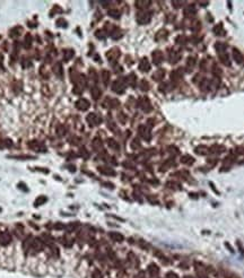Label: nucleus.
Wrapping results in <instances>:
<instances>
[{
	"mask_svg": "<svg viewBox=\"0 0 244 278\" xmlns=\"http://www.w3.org/2000/svg\"><path fill=\"white\" fill-rule=\"evenodd\" d=\"M149 4H150V1H141V0H139V1L136 2V6L138 7V8H146L147 6H149Z\"/></svg>",
	"mask_w": 244,
	"mask_h": 278,
	"instance_id": "26",
	"label": "nucleus"
},
{
	"mask_svg": "<svg viewBox=\"0 0 244 278\" xmlns=\"http://www.w3.org/2000/svg\"><path fill=\"white\" fill-rule=\"evenodd\" d=\"M122 36V34H121V31L120 30H118V28H116L114 30V32H112V38H120Z\"/></svg>",
	"mask_w": 244,
	"mask_h": 278,
	"instance_id": "31",
	"label": "nucleus"
},
{
	"mask_svg": "<svg viewBox=\"0 0 244 278\" xmlns=\"http://www.w3.org/2000/svg\"><path fill=\"white\" fill-rule=\"evenodd\" d=\"M164 76H165V71L163 69H158L157 71H155V74L153 75V79L160 82V80H162L164 78Z\"/></svg>",
	"mask_w": 244,
	"mask_h": 278,
	"instance_id": "17",
	"label": "nucleus"
},
{
	"mask_svg": "<svg viewBox=\"0 0 244 278\" xmlns=\"http://www.w3.org/2000/svg\"><path fill=\"white\" fill-rule=\"evenodd\" d=\"M166 36H167V31L166 30H162V31H160L158 33H157V35H156V40L166 38Z\"/></svg>",
	"mask_w": 244,
	"mask_h": 278,
	"instance_id": "27",
	"label": "nucleus"
},
{
	"mask_svg": "<svg viewBox=\"0 0 244 278\" xmlns=\"http://www.w3.org/2000/svg\"><path fill=\"white\" fill-rule=\"evenodd\" d=\"M139 69L141 71H148L150 69V63L147 60V58H142L140 63H139Z\"/></svg>",
	"mask_w": 244,
	"mask_h": 278,
	"instance_id": "11",
	"label": "nucleus"
},
{
	"mask_svg": "<svg viewBox=\"0 0 244 278\" xmlns=\"http://www.w3.org/2000/svg\"><path fill=\"white\" fill-rule=\"evenodd\" d=\"M45 201H46V198H45V197H42V196H41L40 198H38V199L35 200L34 205H35L36 207H39L41 203H43V202H45Z\"/></svg>",
	"mask_w": 244,
	"mask_h": 278,
	"instance_id": "30",
	"label": "nucleus"
},
{
	"mask_svg": "<svg viewBox=\"0 0 244 278\" xmlns=\"http://www.w3.org/2000/svg\"><path fill=\"white\" fill-rule=\"evenodd\" d=\"M4 147H6L5 146V140H0V148H4Z\"/></svg>",
	"mask_w": 244,
	"mask_h": 278,
	"instance_id": "42",
	"label": "nucleus"
},
{
	"mask_svg": "<svg viewBox=\"0 0 244 278\" xmlns=\"http://www.w3.org/2000/svg\"><path fill=\"white\" fill-rule=\"evenodd\" d=\"M214 33H215L216 35H220V36H224L225 34H226V31L224 30V27H223V24H222V23L214 27Z\"/></svg>",
	"mask_w": 244,
	"mask_h": 278,
	"instance_id": "15",
	"label": "nucleus"
},
{
	"mask_svg": "<svg viewBox=\"0 0 244 278\" xmlns=\"http://www.w3.org/2000/svg\"><path fill=\"white\" fill-rule=\"evenodd\" d=\"M126 84L127 83H126V80L123 78H120V79L116 80V82L113 83V85H112L113 92H116L118 94H122L124 92V89H126Z\"/></svg>",
	"mask_w": 244,
	"mask_h": 278,
	"instance_id": "1",
	"label": "nucleus"
},
{
	"mask_svg": "<svg viewBox=\"0 0 244 278\" xmlns=\"http://www.w3.org/2000/svg\"><path fill=\"white\" fill-rule=\"evenodd\" d=\"M196 64V59L193 57H189L188 58V62H186V68L188 69H192Z\"/></svg>",
	"mask_w": 244,
	"mask_h": 278,
	"instance_id": "24",
	"label": "nucleus"
},
{
	"mask_svg": "<svg viewBox=\"0 0 244 278\" xmlns=\"http://www.w3.org/2000/svg\"><path fill=\"white\" fill-rule=\"evenodd\" d=\"M199 87L201 88V90H204V92H206V90H209V88H212V87H210V80H209V79H206V78H204V79L200 82Z\"/></svg>",
	"mask_w": 244,
	"mask_h": 278,
	"instance_id": "12",
	"label": "nucleus"
},
{
	"mask_svg": "<svg viewBox=\"0 0 244 278\" xmlns=\"http://www.w3.org/2000/svg\"><path fill=\"white\" fill-rule=\"evenodd\" d=\"M139 133L144 139H146V140L150 139V131H149V128L147 126L139 127Z\"/></svg>",
	"mask_w": 244,
	"mask_h": 278,
	"instance_id": "8",
	"label": "nucleus"
},
{
	"mask_svg": "<svg viewBox=\"0 0 244 278\" xmlns=\"http://www.w3.org/2000/svg\"><path fill=\"white\" fill-rule=\"evenodd\" d=\"M215 48H216V50L218 51V53H224L226 48H227V45L223 43V42H217L216 45H215Z\"/></svg>",
	"mask_w": 244,
	"mask_h": 278,
	"instance_id": "20",
	"label": "nucleus"
},
{
	"mask_svg": "<svg viewBox=\"0 0 244 278\" xmlns=\"http://www.w3.org/2000/svg\"><path fill=\"white\" fill-rule=\"evenodd\" d=\"M74 57V51L72 50H66L64 53V61H68L70 58Z\"/></svg>",
	"mask_w": 244,
	"mask_h": 278,
	"instance_id": "25",
	"label": "nucleus"
},
{
	"mask_svg": "<svg viewBox=\"0 0 244 278\" xmlns=\"http://www.w3.org/2000/svg\"><path fill=\"white\" fill-rule=\"evenodd\" d=\"M20 32H22V27H15L14 30H12V31H10V36H12V38L18 36Z\"/></svg>",
	"mask_w": 244,
	"mask_h": 278,
	"instance_id": "28",
	"label": "nucleus"
},
{
	"mask_svg": "<svg viewBox=\"0 0 244 278\" xmlns=\"http://www.w3.org/2000/svg\"><path fill=\"white\" fill-rule=\"evenodd\" d=\"M96 38H105V35H103V31H97L96 32Z\"/></svg>",
	"mask_w": 244,
	"mask_h": 278,
	"instance_id": "38",
	"label": "nucleus"
},
{
	"mask_svg": "<svg viewBox=\"0 0 244 278\" xmlns=\"http://www.w3.org/2000/svg\"><path fill=\"white\" fill-rule=\"evenodd\" d=\"M197 14V9L194 8V7H186V9H184V15H186V17H192V16H194Z\"/></svg>",
	"mask_w": 244,
	"mask_h": 278,
	"instance_id": "18",
	"label": "nucleus"
},
{
	"mask_svg": "<svg viewBox=\"0 0 244 278\" xmlns=\"http://www.w3.org/2000/svg\"><path fill=\"white\" fill-rule=\"evenodd\" d=\"M123 115H124V114H123V113H120V115H119V118H120V120H121V122H126V118H123Z\"/></svg>",
	"mask_w": 244,
	"mask_h": 278,
	"instance_id": "41",
	"label": "nucleus"
},
{
	"mask_svg": "<svg viewBox=\"0 0 244 278\" xmlns=\"http://www.w3.org/2000/svg\"><path fill=\"white\" fill-rule=\"evenodd\" d=\"M113 239H116V240H122V236L121 235H118V234H112L111 235Z\"/></svg>",
	"mask_w": 244,
	"mask_h": 278,
	"instance_id": "39",
	"label": "nucleus"
},
{
	"mask_svg": "<svg viewBox=\"0 0 244 278\" xmlns=\"http://www.w3.org/2000/svg\"><path fill=\"white\" fill-rule=\"evenodd\" d=\"M90 94H92V96H93V98H94V100H97V98H100V97H101L102 92H101V89L97 88V87H93V88L90 89Z\"/></svg>",
	"mask_w": 244,
	"mask_h": 278,
	"instance_id": "19",
	"label": "nucleus"
},
{
	"mask_svg": "<svg viewBox=\"0 0 244 278\" xmlns=\"http://www.w3.org/2000/svg\"><path fill=\"white\" fill-rule=\"evenodd\" d=\"M120 57V50L118 48H112L110 51H108L106 53V58L109 59L110 61H116L118 58Z\"/></svg>",
	"mask_w": 244,
	"mask_h": 278,
	"instance_id": "5",
	"label": "nucleus"
},
{
	"mask_svg": "<svg viewBox=\"0 0 244 278\" xmlns=\"http://www.w3.org/2000/svg\"><path fill=\"white\" fill-rule=\"evenodd\" d=\"M163 53L161 51H154L153 52V61H154L155 64H161L162 61H163Z\"/></svg>",
	"mask_w": 244,
	"mask_h": 278,
	"instance_id": "10",
	"label": "nucleus"
},
{
	"mask_svg": "<svg viewBox=\"0 0 244 278\" xmlns=\"http://www.w3.org/2000/svg\"><path fill=\"white\" fill-rule=\"evenodd\" d=\"M140 87H141V90H148V88H149V84H148L146 80H141V83H140Z\"/></svg>",
	"mask_w": 244,
	"mask_h": 278,
	"instance_id": "33",
	"label": "nucleus"
},
{
	"mask_svg": "<svg viewBox=\"0 0 244 278\" xmlns=\"http://www.w3.org/2000/svg\"><path fill=\"white\" fill-rule=\"evenodd\" d=\"M233 58H234V60L236 61V62L238 63V64H241V63L243 62L244 58H243V54L241 53V51L238 50V49H233Z\"/></svg>",
	"mask_w": 244,
	"mask_h": 278,
	"instance_id": "9",
	"label": "nucleus"
},
{
	"mask_svg": "<svg viewBox=\"0 0 244 278\" xmlns=\"http://www.w3.org/2000/svg\"><path fill=\"white\" fill-rule=\"evenodd\" d=\"M87 122L90 123V126H97V125H100L102 122V118L95 113H90L87 117Z\"/></svg>",
	"mask_w": 244,
	"mask_h": 278,
	"instance_id": "3",
	"label": "nucleus"
},
{
	"mask_svg": "<svg viewBox=\"0 0 244 278\" xmlns=\"http://www.w3.org/2000/svg\"><path fill=\"white\" fill-rule=\"evenodd\" d=\"M176 43H179V44H184L186 43V38L184 36H179V38H176Z\"/></svg>",
	"mask_w": 244,
	"mask_h": 278,
	"instance_id": "35",
	"label": "nucleus"
},
{
	"mask_svg": "<svg viewBox=\"0 0 244 278\" xmlns=\"http://www.w3.org/2000/svg\"><path fill=\"white\" fill-rule=\"evenodd\" d=\"M182 77H183V71H182V69L174 70L173 72L171 74L172 80H180V79H182Z\"/></svg>",
	"mask_w": 244,
	"mask_h": 278,
	"instance_id": "13",
	"label": "nucleus"
},
{
	"mask_svg": "<svg viewBox=\"0 0 244 278\" xmlns=\"http://www.w3.org/2000/svg\"><path fill=\"white\" fill-rule=\"evenodd\" d=\"M24 42L26 43V45H25L26 48H30V46H31V43H32V36H31L30 34H27L25 36V41H24Z\"/></svg>",
	"mask_w": 244,
	"mask_h": 278,
	"instance_id": "32",
	"label": "nucleus"
},
{
	"mask_svg": "<svg viewBox=\"0 0 244 278\" xmlns=\"http://www.w3.org/2000/svg\"><path fill=\"white\" fill-rule=\"evenodd\" d=\"M219 59H220V61L224 63L225 66H227V67L231 66V60H230V57H228V54H227L226 52L219 53Z\"/></svg>",
	"mask_w": 244,
	"mask_h": 278,
	"instance_id": "14",
	"label": "nucleus"
},
{
	"mask_svg": "<svg viewBox=\"0 0 244 278\" xmlns=\"http://www.w3.org/2000/svg\"><path fill=\"white\" fill-rule=\"evenodd\" d=\"M108 14H109V16H111V17H113V18H120V12L118 10V9H110L109 12H108Z\"/></svg>",
	"mask_w": 244,
	"mask_h": 278,
	"instance_id": "23",
	"label": "nucleus"
},
{
	"mask_svg": "<svg viewBox=\"0 0 244 278\" xmlns=\"http://www.w3.org/2000/svg\"><path fill=\"white\" fill-rule=\"evenodd\" d=\"M76 108L80 111H86L87 109L90 108V102L87 101L86 98H80L76 102Z\"/></svg>",
	"mask_w": 244,
	"mask_h": 278,
	"instance_id": "7",
	"label": "nucleus"
},
{
	"mask_svg": "<svg viewBox=\"0 0 244 278\" xmlns=\"http://www.w3.org/2000/svg\"><path fill=\"white\" fill-rule=\"evenodd\" d=\"M139 106L145 112H149L152 110V104H150V102H149L147 97H141L139 100Z\"/></svg>",
	"mask_w": 244,
	"mask_h": 278,
	"instance_id": "4",
	"label": "nucleus"
},
{
	"mask_svg": "<svg viewBox=\"0 0 244 278\" xmlns=\"http://www.w3.org/2000/svg\"><path fill=\"white\" fill-rule=\"evenodd\" d=\"M102 79H103V83H104V85H108V84H109V80H110V72L108 71V70H103V71H102Z\"/></svg>",
	"mask_w": 244,
	"mask_h": 278,
	"instance_id": "22",
	"label": "nucleus"
},
{
	"mask_svg": "<svg viewBox=\"0 0 244 278\" xmlns=\"http://www.w3.org/2000/svg\"><path fill=\"white\" fill-rule=\"evenodd\" d=\"M152 19V14L148 13V12H140V13L137 14V22L139 24H148Z\"/></svg>",
	"mask_w": 244,
	"mask_h": 278,
	"instance_id": "2",
	"label": "nucleus"
},
{
	"mask_svg": "<svg viewBox=\"0 0 244 278\" xmlns=\"http://www.w3.org/2000/svg\"><path fill=\"white\" fill-rule=\"evenodd\" d=\"M180 58H181V54L179 52H176V51H171V52H170V61L172 63L178 62V61L180 60Z\"/></svg>",
	"mask_w": 244,
	"mask_h": 278,
	"instance_id": "16",
	"label": "nucleus"
},
{
	"mask_svg": "<svg viewBox=\"0 0 244 278\" xmlns=\"http://www.w3.org/2000/svg\"><path fill=\"white\" fill-rule=\"evenodd\" d=\"M58 76H62V67H61V64L60 63H57L56 66H54V70H53Z\"/></svg>",
	"mask_w": 244,
	"mask_h": 278,
	"instance_id": "29",
	"label": "nucleus"
},
{
	"mask_svg": "<svg viewBox=\"0 0 244 278\" xmlns=\"http://www.w3.org/2000/svg\"><path fill=\"white\" fill-rule=\"evenodd\" d=\"M109 146H111L112 148H118V147H119L118 144H116V141L113 140V139H109Z\"/></svg>",
	"mask_w": 244,
	"mask_h": 278,
	"instance_id": "34",
	"label": "nucleus"
},
{
	"mask_svg": "<svg viewBox=\"0 0 244 278\" xmlns=\"http://www.w3.org/2000/svg\"><path fill=\"white\" fill-rule=\"evenodd\" d=\"M126 83H127L128 85H130V86H135V85H136V76H135V74H130V75L127 77Z\"/></svg>",
	"mask_w": 244,
	"mask_h": 278,
	"instance_id": "21",
	"label": "nucleus"
},
{
	"mask_svg": "<svg viewBox=\"0 0 244 278\" xmlns=\"http://www.w3.org/2000/svg\"><path fill=\"white\" fill-rule=\"evenodd\" d=\"M214 74L216 75V76H220V74H222V71H220V69L219 68H217V66H214Z\"/></svg>",
	"mask_w": 244,
	"mask_h": 278,
	"instance_id": "37",
	"label": "nucleus"
},
{
	"mask_svg": "<svg viewBox=\"0 0 244 278\" xmlns=\"http://www.w3.org/2000/svg\"><path fill=\"white\" fill-rule=\"evenodd\" d=\"M183 4H184L183 1H173L172 2V5L175 6V8H181V7L183 6Z\"/></svg>",
	"mask_w": 244,
	"mask_h": 278,
	"instance_id": "36",
	"label": "nucleus"
},
{
	"mask_svg": "<svg viewBox=\"0 0 244 278\" xmlns=\"http://www.w3.org/2000/svg\"><path fill=\"white\" fill-rule=\"evenodd\" d=\"M12 242V235L8 232L0 233V245H8Z\"/></svg>",
	"mask_w": 244,
	"mask_h": 278,
	"instance_id": "6",
	"label": "nucleus"
},
{
	"mask_svg": "<svg viewBox=\"0 0 244 278\" xmlns=\"http://www.w3.org/2000/svg\"><path fill=\"white\" fill-rule=\"evenodd\" d=\"M208 4H209L208 1H199V5H200V6H204V7H205V6H208Z\"/></svg>",
	"mask_w": 244,
	"mask_h": 278,
	"instance_id": "40",
	"label": "nucleus"
}]
</instances>
